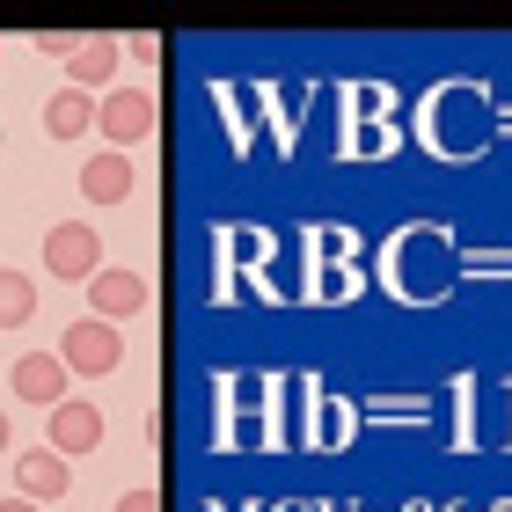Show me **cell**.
Returning a JSON list of instances; mask_svg holds the SVG:
<instances>
[{
  "mask_svg": "<svg viewBox=\"0 0 512 512\" xmlns=\"http://www.w3.org/2000/svg\"><path fill=\"white\" fill-rule=\"evenodd\" d=\"M118 359H125V337L110 330V322L96 315H81V322H66V337H59V366L66 374H118Z\"/></svg>",
  "mask_w": 512,
  "mask_h": 512,
  "instance_id": "obj_1",
  "label": "cell"
},
{
  "mask_svg": "<svg viewBox=\"0 0 512 512\" xmlns=\"http://www.w3.org/2000/svg\"><path fill=\"white\" fill-rule=\"evenodd\" d=\"M44 271L74 278V286H81V278H96L103 271V235H96V227H81V220H59L52 235H44Z\"/></svg>",
  "mask_w": 512,
  "mask_h": 512,
  "instance_id": "obj_2",
  "label": "cell"
},
{
  "mask_svg": "<svg viewBox=\"0 0 512 512\" xmlns=\"http://www.w3.org/2000/svg\"><path fill=\"white\" fill-rule=\"evenodd\" d=\"M103 447V410L81 403V395H66V403H52V454L74 461V454H96Z\"/></svg>",
  "mask_w": 512,
  "mask_h": 512,
  "instance_id": "obj_3",
  "label": "cell"
},
{
  "mask_svg": "<svg viewBox=\"0 0 512 512\" xmlns=\"http://www.w3.org/2000/svg\"><path fill=\"white\" fill-rule=\"evenodd\" d=\"M66 381H74V374L59 366V352H22V359L8 366V388L22 395V403H44V410L66 403Z\"/></svg>",
  "mask_w": 512,
  "mask_h": 512,
  "instance_id": "obj_4",
  "label": "cell"
},
{
  "mask_svg": "<svg viewBox=\"0 0 512 512\" xmlns=\"http://www.w3.org/2000/svg\"><path fill=\"white\" fill-rule=\"evenodd\" d=\"M147 278L139 271H96L88 278V308H96V322H110V330H118V315H139L147 308Z\"/></svg>",
  "mask_w": 512,
  "mask_h": 512,
  "instance_id": "obj_5",
  "label": "cell"
},
{
  "mask_svg": "<svg viewBox=\"0 0 512 512\" xmlns=\"http://www.w3.org/2000/svg\"><path fill=\"white\" fill-rule=\"evenodd\" d=\"M15 491L30 498V505H52V498L74 491V476H66V461L52 447H22L15 454Z\"/></svg>",
  "mask_w": 512,
  "mask_h": 512,
  "instance_id": "obj_6",
  "label": "cell"
},
{
  "mask_svg": "<svg viewBox=\"0 0 512 512\" xmlns=\"http://www.w3.org/2000/svg\"><path fill=\"white\" fill-rule=\"evenodd\" d=\"M96 132H103V139H118V154H125L132 139H147V132H154V103L139 96V88H118L110 103H96Z\"/></svg>",
  "mask_w": 512,
  "mask_h": 512,
  "instance_id": "obj_7",
  "label": "cell"
},
{
  "mask_svg": "<svg viewBox=\"0 0 512 512\" xmlns=\"http://www.w3.org/2000/svg\"><path fill=\"white\" fill-rule=\"evenodd\" d=\"M132 183H139V169H132V154H118V147L81 161V198H96V205H125Z\"/></svg>",
  "mask_w": 512,
  "mask_h": 512,
  "instance_id": "obj_8",
  "label": "cell"
},
{
  "mask_svg": "<svg viewBox=\"0 0 512 512\" xmlns=\"http://www.w3.org/2000/svg\"><path fill=\"white\" fill-rule=\"evenodd\" d=\"M44 132H52V139H81V132H96V103H88L81 88H59V96L44 103Z\"/></svg>",
  "mask_w": 512,
  "mask_h": 512,
  "instance_id": "obj_9",
  "label": "cell"
},
{
  "mask_svg": "<svg viewBox=\"0 0 512 512\" xmlns=\"http://www.w3.org/2000/svg\"><path fill=\"white\" fill-rule=\"evenodd\" d=\"M110 66H118V44H110V37H88L81 52L66 59V81H74L81 96H88V81H110Z\"/></svg>",
  "mask_w": 512,
  "mask_h": 512,
  "instance_id": "obj_10",
  "label": "cell"
},
{
  "mask_svg": "<svg viewBox=\"0 0 512 512\" xmlns=\"http://www.w3.org/2000/svg\"><path fill=\"white\" fill-rule=\"evenodd\" d=\"M30 315H37V278L0 271V330H22Z\"/></svg>",
  "mask_w": 512,
  "mask_h": 512,
  "instance_id": "obj_11",
  "label": "cell"
},
{
  "mask_svg": "<svg viewBox=\"0 0 512 512\" xmlns=\"http://www.w3.org/2000/svg\"><path fill=\"white\" fill-rule=\"evenodd\" d=\"M118 512H161V498H154V491H125Z\"/></svg>",
  "mask_w": 512,
  "mask_h": 512,
  "instance_id": "obj_12",
  "label": "cell"
},
{
  "mask_svg": "<svg viewBox=\"0 0 512 512\" xmlns=\"http://www.w3.org/2000/svg\"><path fill=\"white\" fill-rule=\"evenodd\" d=\"M0 512H44V505H30V498H0Z\"/></svg>",
  "mask_w": 512,
  "mask_h": 512,
  "instance_id": "obj_13",
  "label": "cell"
},
{
  "mask_svg": "<svg viewBox=\"0 0 512 512\" xmlns=\"http://www.w3.org/2000/svg\"><path fill=\"white\" fill-rule=\"evenodd\" d=\"M0 454H8V417H0Z\"/></svg>",
  "mask_w": 512,
  "mask_h": 512,
  "instance_id": "obj_14",
  "label": "cell"
}]
</instances>
